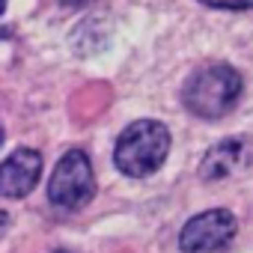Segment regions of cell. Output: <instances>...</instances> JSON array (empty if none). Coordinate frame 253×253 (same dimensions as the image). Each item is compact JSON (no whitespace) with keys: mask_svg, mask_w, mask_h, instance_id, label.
Listing matches in <instances>:
<instances>
[{"mask_svg":"<svg viewBox=\"0 0 253 253\" xmlns=\"http://www.w3.org/2000/svg\"><path fill=\"white\" fill-rule=\"evenodd\" d=\"M211 9H253V0H200Z\"/></svg>","mask_w":253,"mask_h":253,"instance_id":"cell-7","label":"cell"},{"mask_svg":"<svg viewBox=\"0 0 253 253\" xmlns=\"http://www.w3.org/2000/svg\"><path fill=\"white\" fill-rule=\"evenodd\" d=\"M54 253H72V250H54Z\"/></svg>","mask_w":253,"mask_h":253,"instance_id":"cell-8","label":"cell"},{"mask_svg":"<svg viewBox=\"0 0 253 253\" xmlns=\"http://www.w3.org/2000/svg\"><path fill=\"white\" fill-rule=\"evenodd\" d=\"M95 197V173H92V164H89V155L84 149H69L51 179H48V200L57 206V209H81L86 206L89 200Z\"/></svg>","mask_w":253,"mask_h":253,"instance_id":"cell-3","label":"cell"},{"mask_svg":"<svg viewBox=\"0 0 253 253\" xmlns=\"http://www.w3.org/2000/svg\"><path fill=\"white\" fill-rule=\"evenodd\" d=\"M167 155H170V131L158 119L131 122L119 134L116 149H113V161H116L119 173H125L128 179L152 176L155 170H161Z\"/></svg>","mask_w":253,"mask_h":253,"instance_id":"cell-1","label":"cell"},{"mask_svg":"<svg viewBox=\"0 0 253 253\" xmlns=\"http://www.w3.org/2000/svg\"><path fill=\"white\" fill-rule=\"evenodd\" d=\"M42 173V155L36 149H15L0 167V194L6 200L27 197Z\"/></svg>","mask_w":253,"mask_h":253,"instance_id":"cell-5","label":"cell"},{"mask_svg":"<svg viewBox=\"0 0 253 253\" xmlns=\"http://www.w3.org/2000/svg\"><path fill=\"white\" fill-rule=\"evenodd\" d=\"M238 232V220L226 209H209L194 214L179 235V247L185 253H220Z\"/></svg>","mask_w":253,"mask_h":253,"instance_id":"cell-4","label":"cell"},{"mask_svg":"<svg viewBox=\"0 0 253 253\" xmlns=\"http://www.w3.org/2000/svg\"><path fill=\"white\" fill-rule=\"evenodd\" d=\"M241 89H244L241 75L232 66L211 63L191 75V81L182 89V101L200 119H220L235 107V101L241 98Z\"/></svg>","mask_w":253,"mask_h":253,"instance_id":"cell-2","label":"cell"},{"mask_svg":"<svg viewBox=\"0 0 253 253\" xmlns=\"http://www.w3.org/2000/svg\"><path fill=\"white\" fill-rule=\"evenodd\" d=\"M244 140H235V137H229V140H220L217 146H211L209 152H206V158H203V164H200V176L206 179V182H220V179H226V176H232L241 164H244Z\"/></svg>","mask_w":253,"mask_h":253,"instance_id":"cell-6","label":"cell"}]
</instances>
